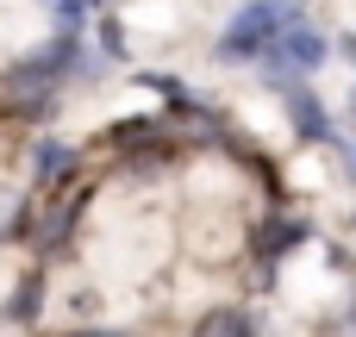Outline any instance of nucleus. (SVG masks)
Listing matches in <instances>:
<instances>
[{"label": "nucleus", "instance_id": "obj_1", "mask_svg": "<svg viewBox=\"0 0 356 337\" xmlns=\"http://www.w3.org/2000/svg\"><path fill=\"white\" fill-rule=\"evenodd\" d=\"M300 6H307V0H250V6H238L232 25L219 31V56H232V63H257V56L300 19Z\"/></svg>", "mask_w": 356, "mask_h": 337}, {"label": "nucleus", "instance_id": "obj_2", "mask_svg": "<svg viewBox=\"0 0 356 337\" xmlns=\"http://www.w3.org/2000/svg\"><path fill=\"white\" fill-rule=\"evenodd\" d=\"M69 56H75V38H69V31H56L44 50L19 56V63H13V75H6L13 100H19L25 113H44V100L63 88V69H69Z\"/></svg>", "mask_w": 356, "mask_h": 337}, {"label": "nucleus", "instance_id": "obj_3", "mask_svg": "<svg viewBox=\"0 0 356 337\" xmlns=\"http://www.w3.org/2000/svg\"><path fill=\"white\" fill-rule=\"evenodd\" d=\"M325 63V31L319 25H307V19H294L263 56H257V69H263V81H275V88H294L300 75H313Z\"/></svg>", "mask_w": 356, "mask_h": 337}, {"label": "nucleus", "instance_id": "obj_4", "mask_svg": "<svg viewBox=\"0 0 356 337\" xmlns=\"http://www.w3.org/2000/svg\"><path fill=\"white\" fill-rule=\"evenodd\" d=\"M282 94H288V113H294V131H300V138H319V144H332V138H338V131H332V119H325V106H319L300 81H294V88H282Z\"/></svg>", "mask_w": 356, "mask_h": 337}, {"label": "nucleus", "instance_id": "obj_5", "mask_svg": "<svg viewBox=\"0 0 356 337\" xmlns=\"http://www.w3.org/2000/svg\"><path fill=\"white\" fill-rule=\"evenodd\" d=\"M31 169H38V181H44V188H56V181H69L75 150H69V144H56V138H44V144H38V156H31Z\"/></svg>", "mask_w": 356, "mask_h": 337}, {"label": "nucleus", "instance_id": "obj_6", "mask_svg": "<svg viewBox=\"0 0 356 337\" xmlns=\"http://www.w3.org/2000/svg\"><path fill=\"white\" fill-rule=\"evenodd\" d=\"M288 244H300V225L294 219H269V231H257V256H275Z\"/></svg>", "mask_w": 356, "mask_h": 337}, {"label": "nucleus", "instance_id": "obj_7", "mask_svg": "<svg viewBox=\"0 0 356 337\" xmlns=\"http://www.w3.org/2000/svg\"><path fill=\"white\" fill-rule=\"evenodd\" d=\"M244 331H250V325H244L238 313H213V319L194 325V337H244Z\"/></svg>", "mask_w": 356, "mask_h": 337}, {"label": "nucleus", "instance_id": "obj_8", "mask_svg": "<svg viewBox=\"0 0 356 337\" xmlns=\"http://www.w3.org/2000/svg\"><path fill=\"white\" fill-rule=\"evenodd\" d=\"M100 44H106V50H113V56H119V50H125V31H119V19H100Z\"/></svg>", "mask_w": 356, "mask_h": 337}, {"label": "nucleus", "instance_id": "obj_9", "mask_svg": "<svg viewBox=\"0 0 356 337\" xmlns=\"http://www.w3.org/2000/svg\"><path fill=\"white\" fill-rule=\"evenodd\" d=\"M13 313H19V319H31V313H38V275L25 281V294H19V306H13Z\"/></svg>", "mask_w": 356, "mask_h": 337}, {"label": "nucleus", "instance_id": "obj_10", "mask_svg": "<svg viewBox=\"0 0 356 337\" xmlns=\"http://www.w3.org/2000/svg\"><path fill=\"white\" fill-rule=\"evenodd\" d=\"M13 213H19V206H13V200H6V194H0V231H6V225H13Z\"/></svg>", "mask_w": 356, "mask_h": 337}, {"label": "nucleus", "instance_id": "obj_11", "mask_svg": "<svg viewBox=\"0 0 356 337\" xmlns=\"http://www.w3.org/2000/svg\"><path fill=\"white\" fill-rule=\"evenodd\" d=\"M75 337H125V331H75Z\"/></svg>", "mask_w": 356, "mask_h": 337}, {"label": "nucleus", "instance_id": "obj_12", "mask_svg": "<svg viewBox=\"0 0 356 337\" xmlns=\"http://www.w3.org/2000/svg\"><path fill=\"white\" fill-rule=\"evenodd\" d=\"M75 6H106V0H75Z\"/></svg>", "mask_w": 356, "mask_h": 337}, {"label": "nucleus", "instance_id": "obj_13", "mask_svg": "<svg viewBox=\"0 0 356 337\" xmlns=\"http://www.w3.org/2000/svg\"><path fill=\"white\" fill-rule=\"evenodd\" d=\"M350 169H356V150H350Z\"/></svg>", "mask_w": 356, "mask_h": 337}]
</instances>
